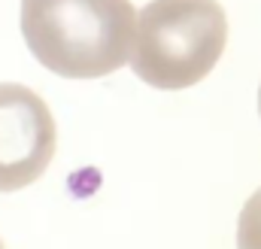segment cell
Masks as SVG:
<instances>
[{
  "label": "cell",
  "instance_id": "cell-1",
  "mask_svg": "<svg viewBox=\"0 0 261 249\" xmlns=\"http://www.w3.org/2000/svg\"><path fill=\"white\" fill-rule=\"evenodd\" d=\"M31 55L64 79H100L130 61L137 9L130 0H21Z\"/></svg>",
  "mask_w": 261,
  "mask_h": 249
},
{
  "label": "cell",
  "instance_id": "cell-2",
  "mask_svg": "<svg viewBox=\"0 0 261 249\" xmlns=\"http://www.w3.org/2000/svg\"><path fill=\"white\" fill-rule=\"evenodd\" d=\"M228 18L216 0H152L137 12L130 70L164 91L192 88L219 64Z\"/></svg>",
  "mask_w": 261,
  "mask_h": 249
},
{
  "label": "cell",
  "instance_id": "cell-3",
  "mask_svg": "<svg viewBox=\"0 0 261 249\" xmlns=\"http://www.w3.org/2000/svg\"><path fill=\"white\" fill-rule=\"evenodd\" d=\"M58 146L49 104L18 82H0V191L37 183Z\"/></svg>",
  "mask_w": 261,
  "mask_h": 249
},
{
  "label": "cell",
  "instance_id": "cell-4",
  "mask_svg": "<svg viewBox=\"0 0 261 249\" xmlns=\"http://www.w3.org/2000/svg\"><path fill=\"white\" fill-rule=\"evenodd\" d=\"M237 249H261V188H255L237 216Z\"/></svg>",
  "mask_w": 261,
  "mask_h": 249
},
{
  "label": "cell",
  "instance_id": "cell-5",
  "mask_svg": "<svg viewBox=\"0 0 261 249\" xmlns=\"http://www.w3.org/2000/svg\"><path fill=\"white\" fill-rule=\"evenodd\" d=\"M258 116H261V85H258Z\"/></svg>",
  "mask_w": 261,
  "mask_h": 249
},
{
  "label": "cell",
  "instance_id": "cell-6",
  "mask_svg": "<svg viewBox=\"0 0 261 249\" xmlns=\"http://www.w3.org/2000/svg\"><path fill=\"white\" fill-rule=\"evenodd\" d=\"M0 249H3V243H0Z\"/></svg>",
  "mask_w": 261,
  "mask_h": 249
}]
</instances>
